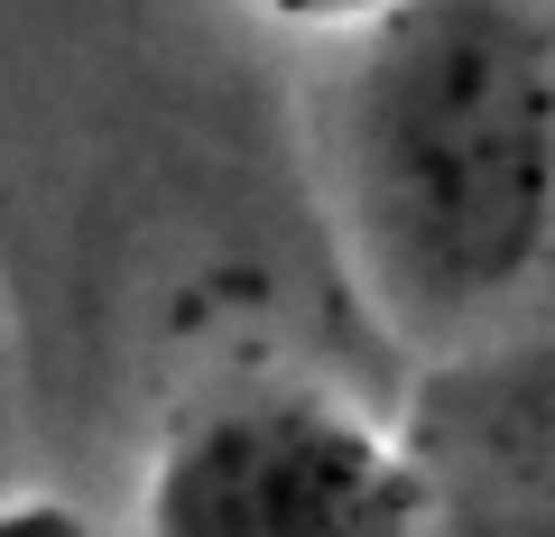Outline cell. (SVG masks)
Masks as SVG:
<instances>
[{"mask_svg":"<svg viewBox=\"0 0 555 537\" xmlns=\"http://www.w3.org/2000/svg\"><path fill=\"white\" fill-rule=\"evenodd\" d=\"M0 537H93L75 510H56V500H10L0 510Z\"/></svg>","mask_w":555,"mask_h":537,"instance_id":"277c9868","label":"cell"},{"mask_svg":"<svg viewBox=\"0 0 555 537\" xmlns=\"http://www.w3.org/2000/svg\"><path fill=\"white\" fill-rule=\"evenodd\" d=\"M139 537H436V473L334 389H241L158 445Z\"/></svg>","mask_w":555,"mask_h":537,"instance_id":"7a4b0ae2","label":"cell"},{"mask_svg":"<svg viewBox=\"0 0 555 537\" xmlns=\"http://www.w3.org/2000/svg\"><path fill=\"white\" fill-rule=\"evenodd\" d=\"M259 10H278V20H297V28H371L389 0H259Z\"/></svg>","mask_w":555,"mask_h":537,"instance_id":"3957f363","label":"cell"},{"mask_svg":"<svg viewBox=\"0 0 555 537\" xmlns=\"http://www.w3.org/2000/svg\"><path fill=\"white\" fill-rule=\"evenodd\" d=\"M343 222L408 334H463L555 241V38L518 0H389L334 102Z\"/></svg>","mask_w":555,"mask_h":537,"instance_id":"6da1fadb","label":"cell"}]
</instances>
